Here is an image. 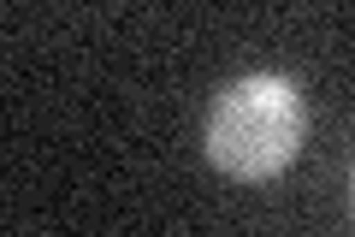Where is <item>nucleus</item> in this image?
I'll list each match as a JSON object with an SVG mask.
<instances>
[{
    "instance_id": "f03ea898",
    "label": "nucleus",
    "mask_w": 355,
    "mask_h": 237,
    "mask_svg": "<svg viewBox=\"0 0 355 237\" xmlns=\"http://www.w3.org/2000/svg\"><path fill=\"white\" fill-rule=\"evenodd\" d=\"M349 202H355V172H349Z\"/></svg>"
},
{
    "instance_id": "f257e3e1",
    "label": "nucleus",
    "mask_w": 355,
    "mask_h": 237,
    "mask_svg": "<svg viewBox=\"0 0 355 237\" xmlns=\"http://www.w3.org/2000/svg\"><path fill=\"white\" fill-rule=\"evenodd\" d=\"M308 142V101L291 77L279 72H249L231 77L202 119V149L237 184H272L291 172V161Z\"/></svg>"
}]
</instances>
